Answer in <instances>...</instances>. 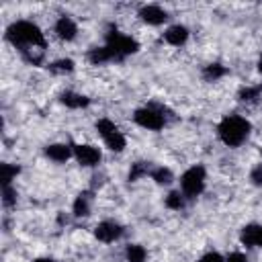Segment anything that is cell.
I'll return each mask as SVG.
<instances>
[{
  "label": "cell",
  "instance_id": "16",
  "mask_svg": "<svg viewBox=\"0 0 262 262\" xmlns=\"http://www.w3.org/2000/svg\"><path fill=\"white\" fill-rule=\"evenodd\" d=\"M90 213V194L88 192H82L78 194V199L74 201V215L78 217H84Z\"/></svg>",
  "mask_w": 262,
  "mask_h": 262
},
{
  "label": "cell",
  "instance_id": "23",
  "mask_svg": "<svg viewBox=\"0 0 262 262\" xmlns=\"http://www.w3.org/2000/svg\"><path fill=\"white\" fill-rule=\"evenodd\" d=\"M49 68L53 72H72L74 70V61L72 59H59V61H53Z\"/></svg>",
  "mask_w": 262,
  "mask_h": 262
},
{
  "label": "cell",
  "instance_id": "4",
  "mask_svg": "<svg viewBox=\"0 0 262 262\" xmlns=\"http://www.w3.org/2000/svg\"><path fill=\"white\" fill-rule=\"evenodd\" d=\"M180 186L182 194L188 199L199 196L205 190V168L203 166H192L180 176Z\"/></svg>",
  "mask_w": 262,
  "mask_h": 262
},
{
  "label": "cell",
  "instance_id": "9",
  "mask_svg": "<svg viewBox=\"0 0 262 262\" xmlns=\"http://www.w3.org/2000/svg\"><path fill=\"white\" fill-rule=\"evenodd\" d=\"M139 16L147 25H162L168 18V12L164 8H160V6H156V4H147V6H143L139 10Z\"/></svg>",
  "mask_w": 262,
  "mask_h": 262
},
{
  "label": "cell",
  "instance_id": "12",
  "mask_svg": "<svg viewBox=\"0 0 262 262\" xmlns=\"http://www.w3.org/2000/svg\"><path fill=\"white\" fill-rule=\"evenodd\" d=\"M164 39H166L170 45L180 47V45H184L186 39H188V29L182 27V25H174V27H170V29L164 33Z\"/></svg>",
  "mask_w": 262,
  "mask_h": 262
},
{
  "label": "cell",
  "instance_id": "5",
  "mask_svg": "<svg viewBox=\"0 0 262 262\" xmlns=\"http://www.w3.org/2000/svg\"><path fill=\"white\" fill-rule=\"evenodd\" d=\"M96 131L100 133V137L104 139L106 147L111 151H123L125 149V135L119 131V127L111 121V119H98L96 121Z\"/></svg>",
  "mask_w": 262,
  "mask_h": 262
},
{
  "label": "cell",
  "instance_id": "17",
  "mask_svg": "<svg viewBox=\"0 0 262 262\" xmlns=\"http://www.w3.org/2000/svg\"><path fill=\"white\" fill-rule=\"evenodd\" d=\"M125 256H127V262H145V248L139 246V244H131L127 246L125 250Z\"/></svg>",
  "mask_w": 262,
  "mask_h": 262
},
{
  "label": "cell",
  "instance_id": "1",
  "mask_svg": "<svg viewBox=\"0 0 262 262\" xmlns=\"http://www.w3.org/2000/svg\"><path fill=\"white\" fill-rule=\"evenodd\" d=\"M6 39L18 47L23 51V55L29 53V49H37V51H43L45 49V37L41 33V29L31 23V20H16L12 23L8 29H6Z\"/></svg>",
  "mask_w": 262,
  "mask_h": 262
},
{
  "label": "cell",
  "instance_id": "10",
  "mask_svg": "<svg viewBox=\"0 0 262 262\" xmlns=\"http://www.w3.org/2000/svg\"><path fill=\"white\" fill-rule=\"evenodd\" d=\"M242 244L244 246H254V248H262V225H246L242 229V235H239Z\"/></svg>",
  "mask_w": 262,
  "mask_h": 262
},
{
  "label": "cell",
  "instance_id": "18",
  "mask_svg": "<svg viewBox=\"0 0 262 262\" xmlns=\"http://www.w3.org/2000/svg\"><path fill=\"white\" fill-rule=\"evenodd\" d=\"M225 68L223 66H219V63H211V66H207L205 70H203V78L207 80V82H215V80H219L221 76H225Z\"/></svg>",
  "mask_w": 262,
  "mask_h": 262
},
{
  "label": "cell",
  "instance_id": "28",
  "mask_svg": "<svg viewBox=\"0 0 262 262\" xmlns=\"http://www.w3.org/2000/svg\"><path fill=\"white\" fill-rule=\"evenodd\" d=\"M199 262H225V260L221 258V254H217V252H209V254H205Z\"/></svg>",
  "mask_w": 262,
  "mask_h": 262
},
{
  "label": "cell",
  "instance_id": "3",
  "mask_svg": "<svg viewBox=\"0 0 262 262\" xmlns=\"http://www.w3.org/2000/svg\"><path fill=\"white\" fill-rule=\"evenodd\" d=\"M106 47L113 51L115 59H123V57H127V55H131V53H135V51L139 49V43H137L135 39H131V37H127V35H123V33H119L117 29H111V31L106 33Z\"/></svg>",
  "mask_w": 262,
  "mask_h": 262
},
{
  "label": "cell",
  "instance_id": "15",
  "mask_svg": "<svg viewBox=\"0 0 262 262\" xmlns=\"http://www.w3.org/2000/svg\"><path fill=\"white\" fill-rule=\"evenodd\" d=\"M88 59H90L94 66H98V63H104V61H113L115 55H113V51L104 45V47H96V49H92V51L88 53Z\"/></svg>",
  "mask_w": 262,
  "mask_h": 262
},
{
  "label": "cell",
  "instance_id": "7",
  "mask_svg": "<svg viewBox=\"0 0 262 262\" xmlns=\"http://www.w3.org/2000/svg\"><path fill=\"white\" fill-rule=\"evenodd\" d=\"M94 235L98 242H104V244H111L115 239H119L123 235V227L115 221H102L94 227Z\"/></svg>",
  "mask_w": 262,
  "mask_h": 262
},
{
  "label": "cell",
  "instance_id": "22",
  "mask_svg": "<svg viewBox=\"0 0 262 262\" xmlns=\"http://www.w3.org/2000/svg\"><path fill=\"white\" fill-rule=\"evenodd\" d=\"M182 205H184V201H182V194L180 192H170L166 196V207H170V209H182Z\"/></svg>",
  "mask_w": 262,
  "mask_h": 262
},
{
  "label": "cell",
  "instance_id": "6",
  "mask_svg": "<svg viewBox=\"0 0 262 262\" xmlns=\"http://www.w3.org/2000/svg\"><path fill=\"white\" fill-rule=\"evenodd\" d=\"M133 119H135L137 125H141V127H145V129H149V131H160V129L164 127V117H162L158 111L149 108V106L137 108V111L133 113Z\"/></svg>",
  "mask_w": 262,
  "mask_h": 262
},
{
  "label": "cell",
  "instance_id": "8",
  "mask_svg": "<svg viewBox=\"0 0 262 262\" xmlns=\"http://www.w3.org/2000/svg\"><path fill=\"white\" fill-rule=\"evenodd\" d=\"M74 156L82 166H96L100 162V151L94 145H74Z\"/></svg>",
  "mask_w": 262,
  "mask_h": 262
},
{
  "label": "cell",
  "instance_id": "21",
  "mask_svg": "<svg viewBox=\"0 0 262 262\" xmlns=\"http://www.w3.org/2000/svg\"><path fill=\"white\" fill-rule=\"evenodd\" d=\"M149 170H147V166L143 164V162H137V164H133L131 166V170H129V180H137V178H141V176H145Z\"/></svg>",
  "mask_w": 262,
  "mask_h": 262
},
{
  "label": "cell",
  "instance_id": "19",
  "mask_svg": "<svg viewBox=\"0 0 262 262\" xmlns=\"http://www.w3.org/2000/svg\"><path fill=\"white\" fill-rule=\"evenodd\" d=\"M18 174V166H12V164H2L0 166V180H2V186L10 184V180Z\"/></svg>",
  "mask_w": 262,
  "mask_h": 262
},
{
  "label": "cell",
  "instance_id": "13",
  "mask_svg": "<svg viewBox=\"0 0 262 262\" xmlns=\"http://www.w3.org/2000/svg\"><path fill=\"white\" fill-rule=\"evenodd\" d=\"M72 154H74V149H70V145H66V143H51L45 147V156L53 162H66Z\"/></svg>",
  "mask_w": 262,
  "mask_h": 262
},
{
  "label": "cell",
  "instance_id": "24",
  "mask_svg": "<svg viewBox=\"0 0 262 262\" xmlns=\"http://www.w3.org/2000/svg\"><path fill=\"white\" fill-rule=\"evenodd\" d=\"M260 86H254V88H244L242 92H239V100H254V98H258L260 96Z\"/></svg>",
  "mask_w": 262,
  "mask_h": 262
},
{
  "label": "cell",
  "instance_id": "29",
  "mask_svg": "<svg viewBox=\"0 0 262 262\" xmlns=\"http://www.w3.org/2000/svg\"><path fill=\"white\" fill-rule=\"evenodd\" d=\"M35 262H55V260H51V258H37Z\"/></svg>",
  "mask_w": 262,
  "mask_h": 262
},
{
  "label": "cell",
  "instance_id": "20",
  "mask_svg": "<svg viewBox=\"0 0 262 262\" xmlns=\"http://www.w3.org/2000/svg\"><path fill=\"white\" fill-rule=\"evenodd\" d=\"M149 174H151V178H154L158 184H170V182H172V172H170L168 168H156V170H151Z\"/></svg>",
  "mask_w": 262,
  "mask_h": 262
},
{
  "label": "cell",
  "instance_id": "25",
  "mask_svg": "<svg viewBox=\"0 0 262 262\" xmlns=\"http://www.w3.org/2000/svg\"><path fill=\"white\" fill-rule=\"evenodd\" d=\"M2 196H4V199H2V201H4V205H6V207H10V205L14 203V199H16V192L12 190V186H10V184H6V186H2Z\"/></svg>",
  "mask_w": 262,
  "mask_h": 262
},
{
  "label": "cell",
  "instance_id": "27",
  "mask_svg": "<svg viewBox=\"0 0 262 262\" xmlns=\"http://www.w3.org/2000/svg\"><path fill=\"white\" fill-rule=\"evenodd\" d=\"M225 262H248V256L242 254V252H231V254L225 258Z\"/></svg>",
  "mask_w": 262,
  "mask_h": 262
},
{
  "label": "cell",
  "instance_id": "30",
  "mask_svg": "<svg viewBox=\"0 0 262 262\" xmlns=\"http://www.w3.org/2000/svg\"><path fill=\"white\" fill-rule=\"evenodd\" d=\"M258 70H260V74H262V59L258 61Z\"/></svg>",
  "mask_w": 262,
  "mask_h": 262
},
{
  "label": "cell",
  "instance_id": "11",
  "mask_svg": "<svg viewBox=\"0 0 262 262\" xmlns=\"http://www.w3.org/2000/svg\"><path fill=\"white\" fill-rule=\"evenodd\" d=\"M55 33H57L59 39L72 41L76 37V33H78V27H76V23L70 16H59L57 23H55Z\"/></svg>",
  "mask_w": 262,
  "mask_h": 262
},
{
  "label": "cell",
  "instance_id": "14",
  "mask_svg": "<svg viewBox=\"0 0 262 262\" xmlns=\"http://www.w3.org/2000/svg\"><path fill=\"white\" fill-rule=\"evenodd\" d=\"M59 100H61L66 106H70V108H84V106H88V102H90L86 96L76 94V92H63V94L59 96Z\"/></svg>",
  "mask_w": 262,
  "mask_h": 262
},
{
  "label": "cell",
  "instance_id": "26",
  "mask_svg": "<svg viewBox=\"0 0 262 262\" xmlns=\"http://www.w3.org/2000/svg\"><path fill=\"white\" fill-rule=\"evenodd\" d=\"M250 178H252V182H254L256 186H262V164H258V166L252 170Z\"/></svg>",
  "mask_w": 262,
  "mask_h": 262
},
{
  "label": "cell",
  "instance_id": "2",
  "mask_svg": "<svg viewBox=\"0 0 262 262\" xmlns=\"http://www.w3.org/2000/svg\"><path fill=\"white\" fill-rule=\"evenodd\" d=\"M250 129H252L250 121H246V119L239 117V115H229V117H225V119L219 123V127H217L221 141H223L225 145H229V147L242 145V143L246 141V137L250 135Z\"/></svg>",
  "mask_w": 262,
  "mask_h": 262
}]
</instances>
